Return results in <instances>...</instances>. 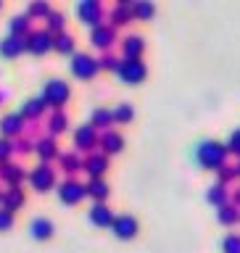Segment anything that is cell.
I'll return each mask as SVG.
<instances>
[{
    "label": "cell",
    "mask_w": 240,
    "mask_h": 253,
    "mask_svg": "<svg viewBox=\"0 0 240 253\" xmlns=\"http://www.w3.org/2000/svg\"><path fill=\"white\" fill-rule=\"evenodd\" d=\"M227 156H230L227 142H219L214 137H206L195 145V161L201 164L203 169H214V171L222 169V166L227 164Z\"/></svg>",
    "instance_id": "1"
},
{
    "label": "cell",
    "mask_w": 240,
    "mask_h": 253,
    "mask_svg": "<svg viewBox=\"0 0 240 253\" xmlns=\"http://www.w3.org/2000/svg\"><path fill=\"white\" fill-rule=\"evenodd\" d=\"M69 98H71V87H69L66 79L53 77V79H48V82L43 84V100L48 103V108L63 111V106L69 103Z\"/></svg>",
    "instance_id": "2"
},
{
    "label": "cell",
    "mask_w": 240,
    "mask_h": 253,
    "mask_svg": "<svg viewBox=\"0 0 240 253\" xmlns=\"http://www.w3.org/2000/svg\"><path fill=\"white\" fill-rule=\"evenodd\" d=\"M69 69H71V74H74L77 79H93V77L100 71V63H98V58H95L93 53L79 50V53L71 55Z\"/></svg>",
    "instance_id": "3"
},
{
    "label": "cell",
    "mask_w": 240,
    "mask_h": 253,
    "mask_svg": "<svg viewBox=\"0 0 240 253\" xmlns=\"http://www.w3.org/2000/svg\"><path fill=\"white\" fill-rule=\"evenodd\" d=\"M98 145H100V132L95 129L90 122L79 124L74 129V148H77V153H95Z\"/></svg>",
    "instance_id": "4"
},
{
    "label": "cell",
    "mask_w": 240,
    "mask_h": 253,
    "mask_svg": "<svg viewBox=\"0 0 240 253\" xmlns=\"http://www.w3.org/2000/svg\"><path fill=\"white\" fill-rule=\"evenodd\" d=\"M116 74L122 77V82H127V84H138L148 77V63L143 58H122Z\"/></svg>",
    "instance_id": "5"
},
{
    "label": "cell",
    "mask_w": 240,
    "mask_h": 253,
    "mask_svg": "<svg viewBox=\"0 0 240 253\" xmlns=\"http://www.w3.org/2000/svg\"><path fill=\"white\" fill-rule=\"evenodd\" d=\"M29 185H32V190H37V193H48V190H53L55 187V169L50 164L40 161L35 169H29Z\"/></svg>",
    "instance_id": "6"
},
{
    "label": "cell",
    "mask_w": 240,
    "mask_h": 253,
    "mask_svg": "<svg viewBox=\"0 0 240 253\" xmlns=\"http://www.w3.org/2000/svg\"><path fill=\"white\" fill-rule=\"evenodd\" d=\"M77 16L79 21L90 24V27H100V24H106V8H103L100 0H79L77 3Z\"/></svg>",
    "instance_id": "7"
},
{
    "label": "cell",
    "mask_w": 240,
    "mask_h": 253,
    "mask_svg": "<svg viewBox=\"0 0 240 253\" xmlns=\"http://www.w3.org/2000/svg\"><path fill=\"white\" fill-rule=\"evenodd\" d=\"M24 129H27V119L21 116V111H8L0 116V137L16 140L24 134Z\"/></svg>",
    "instance_id": "8"
},
{
    "label": "cell",
    "mask_w": 240,
    "mask_h": 253,
    "mask_svg": "<svg viewBox=\"0 0 240 253\" xmlns=\"http://www.w3.org/2000/svg\"><path fill=\"white\" fill-rule=\"evenodd\" d=\"M85 195H87V187H85V182H79L77 177H66L63 182H58V198H61V203L77 206Z\"/></svg>",
    "instance_id": "9"
},
{
    "label": "cell",
    "mask_w": 240,
    "mask_h": 253,
    "mask_svg": "<svg viewBox=\"0 0 240 253\" xmlns=\"http://www.w3.org/2000/svg\"><path fill=\"white\" fill-rule=\"evenodd\" d=\"M111 229H114V235L119 240H132V237H138V232H140V221L135 213H116Z\"/></svg>",
    "instance_id": "10"
},
{
    "label": "cell",
    "mask_w": 240,
    "mask_h": 253,
    "mask_svg": "<svg viewBox=\"0 0 240 253\" xmlns=\"http://www.w3.org/2000/svg\"><path fill=\"white\" fill-rule=\"evenodd\" d=\"M90 42H93V47H98L100 53H108L111 47L119 42V40H116V29L111 27L108 21L100 24V27H93L90 29Z\"/></svg>",
    "instance_id": "11"
},
{
    "label": "cell",
    "mask_w": 240,
    "mask_h": 253,
    "mask_svg": "<svg viewBox=\"0 0 240 253\" xmlns=\"http://www.w3.org/2000/svg\"><path fill=\"white\" fill-rule=\"evenodd\" d=\"M27 50L35 55H45L48 50H53V35L48 29H32L27 35Z\"/></svg>",
    "instance_id": "12"
},
{
    "label": "cell",
    "mask_w": 240,
    "mask_h": 253,
    "mask_svg": "<svg viewBox=\"0 0 240 253\" xmlns=\"http://www.w3.org/2000/svg\"><path fill=\"white\" fill-rule=\"evenodd\" d=\"M0 179L8 187H21V182L29 179V171L19 161H5V164H0Z\"/></svg>",
    "instance_id": "13"
},
{
    "label": "cell",
    "mask_w": 240,
    "mask_h": 253,
    "mask_svg": "<svg viewBox=\"0 0 240 253\" xmlns=\"http://www.w3.org/2000/svg\"><path fill=\"white\" fill-rule=\"evenodd\" d=\"M145 37L138 35V32H130V35L122 37V58H143V53H145Z\"/></svg>",
    "instance_id": "14"
},
{
    "label": "cell",
    "mask_w": 240,
    "mask_h": 253,
    "mask_svg": "<svg viewBox=\"0 0 240 253\" xmlns=\"http://www.w3.org/2000/svg\"><path fill=\"white\" fill-rule=\"evenodd\" d=\"M87 177L90 179H103V174L108 171V156L100 153V150H95V153H87L85 156V169Z\"/></svg>",
    "instance_id": "15"
},
{
    "label": "cell",
    "mask_w": 240,
    "mask_h": 253,
    "mask_svg": "<svg viewBox=\"0 0 240 253\" xmlns=\"http://www.w3.org/2000/svg\"><path fill=\"white\" fill-rule=\"evenodd\" d=\"M35 153L40 156V161H43V164H50V161H58L61 150H58V142H55V137H50V134H43V137L35 140Z\"/></svg>",
    "instance_id": "16"
},
{
    "label": "cell",
    "mask_w": 240,
    "mask_h": 253,
    "mask_svg": "<svg viewBox=\"0 0 240 253\" xmlns=\"http://www.w3.org/2000/svg\"><path fill=\"white\" fill-rule=\"evenodd\" d=\"M127 145V140H124V134L122 132H116V129H108V132H100V153H106V156H116V153H122Z\"/></svg>",
    "instance_id": "17"
},
{
    "label": "cell",
    "mask_w": 240,
    "mask_h": 253,
    "mask_svg": "<svg viewBox=\"0 0 240 253\" xmlns=\"http://www.w3.org/2000/svg\"><path fill=\"white\" fill-rule=\"evenodd\" d=\"M87 216H90V221L95 227H111L114 219H116V213L111 211L108 203H93L90 211H87Z\"/></svg>",
    "instance_id": "18"
},
{
    "label": "cell",
    "mask_w": 240,
    "mask_h": 253,
    "mask_svg": "<svg viewBox=\"0 0 240 253\" xmlns=\"http://www.w3.org/2000/svg\"><path fill=\"white\" fill-rule=\"evenodd\" d=\"M135 19L132 16V3H127V0H119V3L108 11V24L114 29H119V27H124V24H130Z\"/></svg>",
    "instance_id": "19"
},
{
    "label": "cell",
    "mask_w": 240,
    "mask_h": 253,
    "mask_svg": "<svg viewBox=\"0 0 240 253\" xmlns=\"http://www.w3.org/2000/svg\"><path fill=\"white\" fill-rule=\"evenodd\" d=\"M90 124H93L98 132H108L111 126L116 124V119H114V108H108V106H98V108H93V114H90Z\"/></svg>",
    "instance_id": "20"
},
{
    "label": "cell",
    "mask_w": 240,
    "mask_h": 253,
    "mask_svg": "<svg viewBox=\"0 0 240 253\" xmlns=\"http://www.w3.org/2000/svg\"><path fill=\"white\" fill-rule=\"evenodd\" d=\"M27 50V37H16V35H5L0 40V55L3 58H16Z\"/></svg>",
    "instance_id": "21"
},
{
    "label": "cell",
    "mask_w": 240,
    "mask_h": 253,
    "mask_svg": "<svg viewBox=\"0 0 240 253\" xmlns=\"http://www.w3.org/2000/svg\"><path fill=\"white\" fill-rule=\"evenodd\" d=\"M53 232H55V227L48 216H37V219L29 221V235L35 237V240H50Z\"/></svg>",
    "instance_id": "22"
},
{
    "label": "cell",
    "mask_w": 240,
    "mask_h": 253,
    "mask_svg": "<svg viewBox=\"0 0 240 253\" xmlns=\"http://www.w3.org/2000/svg\"><path fill=\"white\" fill-rule=\"evenodd\" d=\"M58 166L69 174V177H74L77 171H82V169H85V158L79 156L77 150H66V153H61V156H58Z\"/></svg>",
    "instance_id": "23"
},
{
    "label": "cell",
    "mask_w": 240,
    "mask_h": 253,
    "mask_svg": "<svg viewBox=\"0 0 240 253\" xmlns=\"http://www.w3.org/2000/svg\"><path fill=\"white\" fill-rule=\"evenodd\" d=\"M45 126H48V134H50V137H58V134H63L69 129V114L66 111H50Z\"/></svg>",
    "instance_id": "24"
},
{
    "label": "cell",
    "mask_w": 240,
    "mask_h": 253,
    "mask_svg": "<svg viewBox=\"0 0 240 253\" xmlns=\"http://www.w3.org/2000/svg\"><path fill=\"white\" fill-rule=\"evenodd\" d=\"M206 201H209L211 206H217V209L230 203V187L222 185V182H211V185L206 187Z\"/></svg>",
    "instance_id": "25"
},
{
    "label": "cell",
    "mask_w": 240,
    "mask_h": 253,
    "mask_svg": "<svg viewBox=\"0 0 240 253\" xmlns=\"http://www.w3.org/2000/svg\"><path fill=\"white\" fill-rule=\"evenodd\" d=\"M29 32H32V19L27 16V11H24V13H13L11 21H8V35L27 37Z\"/></svg>",
    "instance_id": "26"
},
{
    "label": "cell",
    "mask_w": 240,
    "mask_h": 253,
    "mask_svg": "<svg viewBox=\"0 0 240 253\" xmlns=\"http://www.w3.org/2000/svg\"><path fill=\"white\" fill-rule=\"evenodd\" d=\"M85 187H87V195H90L95 203H106V198L111 195V187H108L106 179H87Z\"/></svg>",
    "instance_id": "27"
},
{
    "label": "cell",
    "mask_w": 240,
    "mask_h": 253,
    "mask_svg": "<svg viewBox=\"0 0 240 253\" xmlns=\"http://www.w3.org/2000/svg\"><path fill=\"white\" fill-rule=\"evenodd\" d=\"M45 108H48V103L43 100V95H40V98H29V100H24V106H21V116L37 122V119L45 114Z\"/></svg>",
    "instance_id": "28"
},
{
    "label": "cell",
    "mask_w": 240,
    "mask_h": 253,
    "mask_svg": "<svg viewBox=\"0 0 240 253\" xmlns=\"http://www.w3.org/2000/svg\"><path fill=\"white\" fill-rule=\"evenodd\" d=\"M27 203V193L21 187H5V195H3V206L8 211H19L21 206Z\"/></svg>",
    "instance_id": "29"
},
{
    "label": "cell",
    "mask_w": 240,
    "mask_h": 253,
    "mask_svg": "<svg viewBox=\"0 0 240 253\" xmlns=\"http://www.w3.org/2000/svg\"><path fill=\"white\" fill-rule=\"evenodd\" d=\"M217 219H219V224L233 227V224L240 221V209L230 201V203H225V206H219V209H217Z\"/></svg>",
    "instance_id": "30"
},
{
    "label": "cell",
    "mask_w": 240,
    "mask_h": 253,
    "mask_svg": "<svg viewBox=\"0 0 240 253\" xmlns=\"http://www.w3.org/2000/svg\"><path fill=\"white\" fill-rule=\"evenodd\" d=\"M132 16L138 21H148L156 16V3L153 0H138V3H132Z\"/></svg>",
    "instance_id": "31"
},
{
    "label": "cell",
    "mask_w": 240,
    "mask_h": 253,
    "mask_svg": "<svg viewBox=\"0 0 240 253\" xmlns=\"http://www.w3.org/2000/svg\"><path fill=\"white\" fill-rule=\"evenodd\" d=\"M48 32H50V35L55 37V35H61V32H66V13H63V11H55V8H53V11H50V16H48Z\"/></svg>",
    "instance_id": "32"
},
{
    "label": "cell",
    "mask_w": 240,
    "mask_h": 253,
    "mask_svg": "<svg viewBox=\"0 0 240 253\" xmlns=\"http://www.w3.org/2000/svg\"><path fill=\"white\" fill-rule=\"evenodd\" d=\"M74 45H77V40H74L71 32H61V35L53 37V50H58V53H71L74 55Z\"/></svg>",
    "instance_id": "33"
},
{
    "label": "cell",
    "mask_w": 240,
    "mask_h": 253,
    "mask_svg": "<svg viewBox=\"0 0 240 253\" xmlns=\"http://www.w3.org/2000/svg\"><path fill=\"white\" fill-rule=\"evenodd\" d=\"M50 3H48V0H32V3L27 5V16L29 19H48V16H50Z\"/></svg>",
    "instance_id": "34"
},
{
    "label": "cell",
    "mask_w": 240,
    "mask_h": 253,
    "mask_svg": "<svg viewBox=\"0 0 240 253\" xmlns=\"http://www.w3.org/2000/svg\"><path fill=\"white\" fill-rule=\"evenodd\" d=\"M114 119H116V124H130L132 119H135V106L132 103H116L114 106Z\"/></svg>",
    "instance_id": "35"
},
{
    "label": "cell",
    "mask_w": 240,
    "mask_h": 253,
    "mask_svg": "<svg viewBox=\"0 0 240 253\" xmlns=\"http://www.w3.org/2000/svg\"><path fill=\"white\" fill-rule=\"evenodd\" d=\"M235 179H240V174H238V164H225L222 169H217V182H222V185H233Z\"/></svg>",
    "instance_id": "36"
},
{
    "label": "cell",
    "mask_w": 240,
    "mask_h": 253,
    "mask_svg": "<svg viewBox=\"0 0 240 253\" xmlns=\"http://www.w3.org/2000/svg\"><path fill=\"white\" fill-rule=\"evenodd\" d=\"M98 63H100V71H119L122 58H119L114 50H108V53H100L98 55Z\"/></svg>",
    "instance_id": "37"
},
{
    "label": "cell",
    "mask_w": 240,
    "mask_h": 253,
    "mask_svg": "<svg viewBox=\"0 0 240 253\" xmlns=\"http://www.w3.org/2000/svg\"><path fill=\"white\" fill-rule=\"evenodd\" d=\"M35 140H37V137H27V134L16 137V140H13V153H19V156L35 153Z\"/></svg>",
    "instance_id": "38"
},
{
    "label": "cell",
    "mask_w": 240,
    "mask_h": 253,
    "mask_svg": "<svg viewBox=\"0 0 240 253\" xmlns=\"http://www.w3.org/2000/svg\"><path fill=\"white\" fill-rule=\"evenodd\" d=\"M222 253H240V235L238 232L225 235V240H222Z\"/></svg>",
    "instance_id": "39"
},
{
    "label": "cell",
    "mask_w": 240,
    "mask_h": 253,
    "mask_svg": "<svg viewBox=\"0 0 240 253\" xmlns=\"http://www.w3.org/2000/svg\"><path fill=\"white\" fill-rule=\"evenodd\" d=\"M16 224V213L8 211L5 206H0V232H5V229H11Z\"/></svg>",
    "instance_id": "40"
},
{
    "label": "cell",
    "mask_w": 240,
    "mask_h": 253,
    "mask_svg": "<svg viewBox=\"0 0 240 253\" xmlns=\"http://www.w3.org/2000/svg\"><path fill=\"white\" fill-rule=\"evenodd\" d=\"M11 156H13V140L0 137V164L11 161Z\"/></svg>",
    "instance_id": "41"
},
{
    "label": "cell",
    "mask_w": 240,
    "mask_h": 253,
    "mask_svg": "<svg viewBox=\"0 0 240 253\" xmlns=\"http://www.w3.org/2000/svg\"><path fill=\"white\" fill-rule=\"evenodd\" d=\"M227 150H230V153H235V156L240 158V126H238V129H233V132H230Z\"/></svg>",
    "instance_id": "42"
},
{
    "label": "cell",
    "mask_w": 240,
    "mask_h": 253,
    "mask_svg": "<svg viewBox=\"0 0 240 253\" xmlns=\"http://www.w3.org/2000/svg\"><path fill=\"white\" fill-rule=\"evenodd\" d=\"M230 201H233L238 209H240V185H235L233 190H230Z\"/></svg>",
    "instance_id": "43"
},
{
    "label": "cell",
    "mask_w": 240,
    "mask_h": 253,
    "mask_svg": "<svg viewBox=\"0 0 240 253\" xmlns=\"http://www.w3.org/2000/svg\"><path fill=\"white\" fill-rule=\"evenodd\" d=\"M3 195H5V190H3V187H0V206H3Z\"/></svg>",
    "instance_id": "44"
},
{
    "label": "cell",
    "mask_w": 240,
    "mask_h": 253,
    "mask_svg": "<svg viewBox=\"0 0 240 253\" xmlns=\"http://www.w3.org/2000/svg\"><path fill=\"white\" fill-rule=\"evenodd\" d=\"M238 174H240V158H238Z\"/></svg>",
    "instance_id": "45"
},
{
    "label": "cell",
    "mask_w": 240,
    "mask_h": 253,
    "mask_svg": "<svg viewBox=\"0 0 240 253\" xmlns=\"http://www.w3.org/2000/svg\"><path fill=\"white\" fill-rule=\"evenodd\" d=\"M0 100H3V92H0Z\"/></svg>",
    "instance_id": "46"
},
{
    "label": "cell",
    "mask_w": 240,
    "mask_h": 253,
    "mask_svg": "<svg viewBox=\"0 0 240 253\" xmlns=\"http://www.w3.org/2000/svg\"><path fill=\"white\" fill-rule=\"evenodd\" d=\"M0 8H3V3H0Z\"/></svg>",
    "instance_id": "47"
}]
</instances>
